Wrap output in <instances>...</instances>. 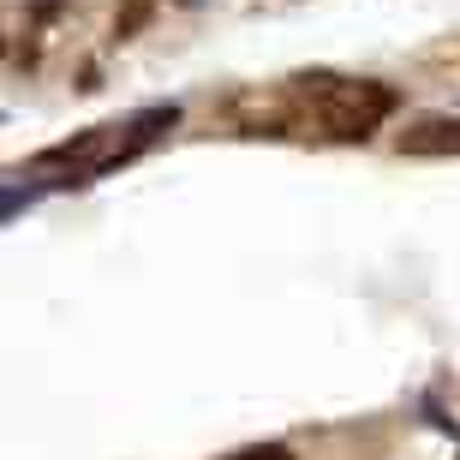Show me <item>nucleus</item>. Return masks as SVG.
<instances>
[{
  "instance_id": "5",
  "label": "nucleus",
  "mask_w": 460,
  "mask_h": 460,
  "mask_svg": "<svg viewBox=\"0 0 460 460\" xmlns=\"http://www.w3.org/2000/svg\"><path fill=\"white\" fill-rule=\"evenodd\" d=\"M180 6H198V0H180Z\"/></svg>"
},
{
  "instance_id": "3",
  "label": "nucleus",
  "mask_w": 460,
  "mask_h": 460,
  "mask_svg": "<svg viewBox=\"0 0 460 460\" xmlns=\"http://www.w3.org/2000/svg\"><path fill=\"white\" fill-rule=\"evenodd\" d=\"M401 155H425V162H437V155H460V114L412 119L407 132H401Z\"/></svg>"
},
{
  "instance_id": "1",
  "label": "nucleus",
  "mask_w": 460,
  "mask_h": 460,
  "mask_svg": "<svg viewBox=\"0 0 460 460\" xmlns=\"http://www.w3.org/2000/svg\"><path fill=\"white\" fill-rule=\"evenodd\" d=\"M173 126H180V108L162 102V108H144V114H132L126 126H90V132L66 137V144H54V150L36 155V168H72L60 186H90L96 173H114L126 168L132 155H144L155 144V137H168Z\"/></svg>"
},
{
  "instance_id": "4",
  "label": "nucleus",
  "mask_w": 460,
  "mask_h": 460,
  "mask_svg": "<svg viewBox=\"0 0 460 460\" xmlns=\"http://www.w3.org/2000/svg\"><path fill=\"white\" fill-rule=\"evenodd\" d=\"M227 460H293V448H281V443H257V448H239V455H227Z\"/></svg>"
},
{
  "instance_id": "2",
  "label": "nucleus",
  "mask_w": 460,
  "mask_h": 460,
  "mask_svg": "<svg viewBox=\"0 0 460 460\" xmlns=\"http://www.w3.org/2000/svg\"><path fill=\"white\" fill-rule=\"evenodd\" d=\"M299 84H305L311 108H317V126L329 137H341V144H365L401 108V96L389 84H376V78H329V72H317V78H299Z\"/></svg>"
}]
</instances>
